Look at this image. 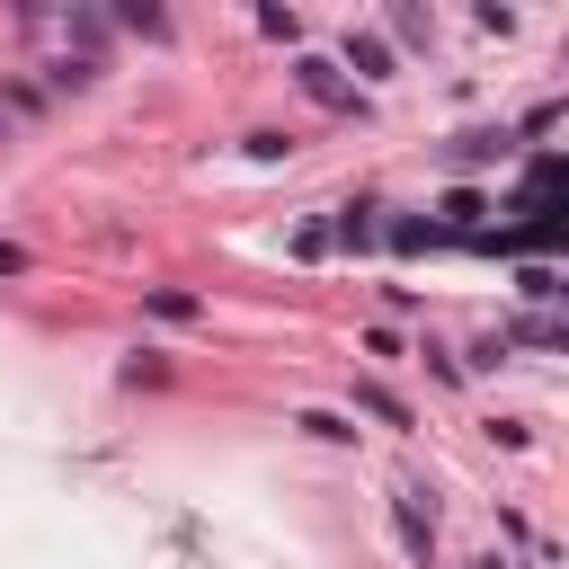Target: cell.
Segmentation results:
<instances>
[{
    "label": "cell",
    "instance_id": "6da1fadb",
    "mask_svg": "<svg viewBox=\"0 0 569 569\" xmlns=\"http://www.w3.org/2000/svg\"><path fill=\"white\" fill-rule=\"evenodd\" d=\"M391 525H400V551H409L418 569H436V507H427V489H418V480H400V489H391Z\"/></svg>",
    "mask_w": 569,
    "mask_h": 569
},
{
    "label": "cell",
    "instance_id": "7a4b0ae2",
    "mask_svg": "<svg viewBox=\"0 0 569 569\" xmlns=\"http://www.w3.org/2000/svg\"><path fill=\"white\" fill-rule=\"evenodd\" d=\"M293 80H302V98H311V107H329V116H356V107H365V89H356L329 53H302V62H293Z\"/></svg>",
    "mask_w": 569,
    "mask_h": 569
},
{
    "label": "cell",
    "instance_id": "3957f363",
    "mask_svg": "<svg viewBox=\"0 0 569 569\" xmlns=\"http://www.w3.org/2000/svg\"><path fill=\"white\" fill-rule=\"evenodd\" d=\"M356 409H365V418H382V427H409V400H400L391 382H373V373L356 382Z\"/></svg>",
    "mask_w": 569,
    "mask_h": 569
},
{
    "label": "cell",
    "instance_id": "277c9868",
    "mask_svg": "<svg viewBox=\"0 0 569 569\" xmlns=\"http://www.w3.org/2000/svg\"><path fill=\"white\" fill-rule=\"evenodd\" d=\"M347 62H356L365 80H391V44H382V36H347ZM347 62H338V71H347Z\"/></svg>",
    "mask_w": 569,
    "mask_h": 569
},
{
    "label": "cell",
    "instance_id": "5b68a950",
    "mask_svg": "<svg viewBox=\"0 0 569 569\" xmlns=\"http://www.w3.org/2000/svg\"><path fill=\"white\" fill-rule=\"evenodd\" d=\"M498 338H507V347H560L569 329H560L551 311H533V320H516V329H498Z\"/></svg>",
    "mask_w": 569,
    "mask_h": 569
},
{
    "label": "cell",
    "instance_id": "8992f818",
    "mask_svg": "<svg viewBox=\"0 0 569 569\" xmlns=\"http://www.w3.org/2000/svg\"><path fill=\"white\" fill-rule=\"evenodd\" d=\"M480 213H489V204H480V187H453V196H445V222H453L462 240L480 231Z\"/></svg>",
    "mask_w": 569,
    "mask_h": 569
},
{
    "label": "cell",
    "instance_id": "52a82bcc",
    "mask_svg": "<svg viewBox=\"0 0 569 569\" xmlns=\"http://www.w3.org/2000/svg\"><path fill=\"white\" fill-rule=\"evenodd\" d=\"M293 427H302V436H320V445H356V427H347L338 409H302Z\"/></svg>",
    "mask_w": 569,
    "mask_h": 569
},
{
    "label": "cell",
    "instance_id": "ba28073f",
    "mask_svg": "<svg viewBox=\"0 0 569 569\" xmlns=\"http://www.w3.org/2000/svg\"><path fill=\"white\" fill-rule=\"evenodd\" d=\"M329 240H347V249H365L373 240V204H338V231Z\"/></svg>",
    "mask_w": 569,
    "mask_h": 569
},
{
    "label": "cell",
    "instance_id": "9c48e42d",
    "mask_svg": "<svg viewBox=\"0 0 569 569\" xmlns=\"http://www.w3.org/2000/svg\"><path fill=\"white\" fill-rule=\"evenodd\" d=\"M142 302H151V311H160V320H196V311H204V302H196V293H178V284H151V293H142Z\"/></svg>",
    "mask_w": 569,
    "mask_h": 569
},
{
    "label": "cell",
    "instance_id": "30bf717a",
    "mask_svg": "<svg viewBox=\"0 0 569 569\" xmlns=\"http://www.w3.org/2000/svg\"><path fill=\"white\" fill-rule=\"evenodd\" d=\"M427 240H445L436 222H391V249H427Z\"/></svg>",
    "mask_w": 569,
    "mask_h": 569
},
{
    "label": "cell",
    "instance_id": "8fae6325",
    "mask_svg": "<svg viewBox=\"0 0 569 569\" xmlns=\"http://www.w3.org/2000/svg\"><path fill=\"white\" fill-rule=\"evenodd\" d=\"M516 284H525V302H551V293H560V276H551V267H525Z\"/></svg>",
    "mask_w": 569,
    "mask_h": 569
},
{
    "label": "cell",
    "instance_id": "7c38bea8",
    "mask_svg": "<svg viewBox=\"0 0 569 569\" xmlns=\"http://www.w3.org/2000/svg\"><path fill=\"white\" fill-rule=\"evenodd\" d=\"M18 267H27V249H9V240H0V276H18Z\"/></svg>",
    "mask_w": 569,
    "mask_h": 569
},
{
    "label": "cell",
    "instance_id": "4fadbf2b",
    "mask_svg": "<svg viewBox=\"0 0 569 569\" xmlns=\"http://www.w3.org/2000/svg\"><path fill=\"white\" fill-rule=\"evenodd\" d=\"M471 569H507V560H498V551H480V560H471Z\"/></svg>",
    "mask_w": 569,
    "mask_h": 569
}]
</instances>
